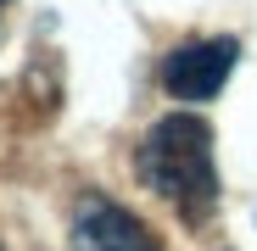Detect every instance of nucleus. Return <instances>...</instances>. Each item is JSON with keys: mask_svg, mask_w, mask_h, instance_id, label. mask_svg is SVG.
Wrapping results in <instances>:
<instances>
[{"mask_svg": "<svg viewBox=\"0 0 257 251\" xmlns=\"http://www.w3.org/2000/svg\"><path fill=\"white\" fill-rule=\"evenodd\" d=\"M73 251H162V240L146 229V218H135L128 206H117L112 195L90 190L73 206Z\"/></svg>", "mask_w": 257, "mask_h": 251, "instance_id": "obj_2", "label": "nucleus"}, {"mask_svg": "<svg viewBox=\"0 0 257 251\" xmlns=\"http://www.w3.org/2000/svg\"><path fill=\"white\" fill-rule=\"evenodd\" d=\"M235 56H240L235 39H190V45L168 51V62H162V90L174 95V101H212V95L229 84Z\"/></svg>", "mask_w": 257, "mask_h": 251, "instance_id": "obj_3", "label": "nucleus"}, {"mask_svg": "<svg viewBox=\"0 0 257 251\" xmlns=\"http://www.w3.org/2000/svg\"><path fill=\"white\" fill-rule=\"evenodd\" d=\"M146 184L174 206L185 223L212 218L218 206V167H212V129L190 112H168L140 145Z\"/></svg>", "mask_w": 257, "mask_h": 251, "instance_id": "obj_1", "label": "nucleus"}]
</instances>
